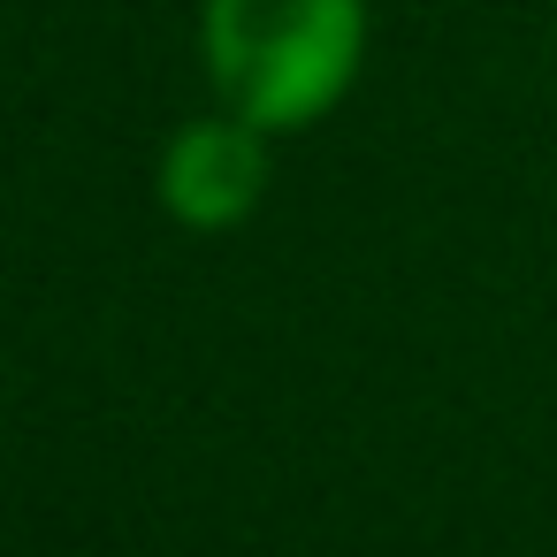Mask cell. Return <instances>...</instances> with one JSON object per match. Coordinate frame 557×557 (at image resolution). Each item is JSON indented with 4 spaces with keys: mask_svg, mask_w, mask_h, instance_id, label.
I'll list each match as a JSON object with an SVG mask.
<instances>
[{
    "mask_svg": "<svg viewBox=\"0 0 557 557\" xmlns=\"http://www.w3.org/2000/svg\"><path fill=\"white\" fill-rule=\"evenodd\" d=\"M359 0H207V70L237 123L290 131L336 108L359 70Z\"/></svg>",
    "mask_w": 557,
    "mask_h": 557,
    "instance_id": "obj_1",
    "label": "cell"
},
{
    "mask_svg": "<svg viewBox=\"0 0 557 557\" xmlns=\"http://www.w3.org/2000/svg\"><path fill=\"white\" fill-rule=\"evenodd\" d=\"M268 184V153L252 138V123H191L169 161H161V199L191 222V230H230L252 214Z\"/></svg>",
    "mask_w": 557,
    "mask_h": 557,
    "instance_id": "obj_2",
    "label": "cell"
}]
</instances>
